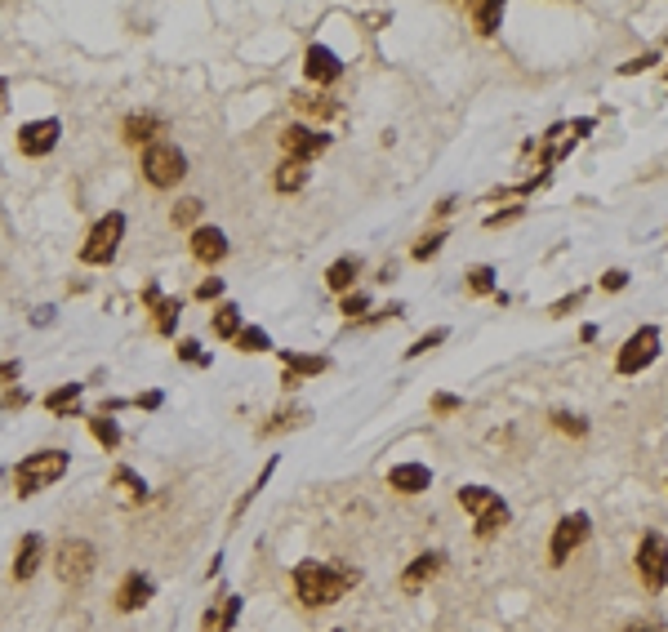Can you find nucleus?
<instances>
[{
    "mask_svg": "<svg viewBox=\"0 0 668 632\" xmlns=\"http://www.w3.org/2000/svg\"><path fill=\"white\" fill-rule=\"evenodd\" d=\"M357 583H362V570L344 565V561H298L294 565V596L303 610H325L334 601H344Z\"/></svg>",
    "mask_w": 668,
    "mask_h": 632,
    "instance_id": "f257e3e1",
    "label": "nucleus"
},
{
    "mask_svg": "<svg viewBox=\"0 0 668 632\" xmlns=\"http://www.w3.org/2000/svg\"><path fill=\"white\" fill-rule=\"evenodd\" d=\"M68 468H72V454H68V450H36V454H28V459L14 468V494H19V499H32V494L50 490L54 481H63Z\"/></svg>",
    "mask_w": 668,
    "mask_h": 632,
    "instance_id": "f03ea898",
    "label": "nucleus"
},
{
    "mask_svg": "<svg viewBox=\"0 0 668 632\" xmlns=\"http://www.w3.org/2000/svg\"><path fill=\"white\" fill-rule=\"evenodd\" d=\"M54 574H59V583H68V588H81V583H90V574L99 570V548L90 543V539H76V534H68V539H59V548H54Z\"/></svg>",
    "mask_w": 668,
    "mask_h": 632,
    "instance_id": "7ed1b4c3",
    "label": "nucleus"
},
{
    "mask_svg": "<svg viewBox=\"0 0 668 632\" xmlns=\"http://www.w3.org/2000/svg\"><path fill=\"white\" fill-rule=\"evenodd\" d=\"M121 241H125V214H121V209H112V214H103V218L90 227V236H85V245H81V263H90V267H107V263L116 258Z\"/></svg>",
    "mask_w": 668,
    "mask_h": 632,
    "instance_id": "20e7f679",
    "label": "nucleus"
},
{
    "mask_svg": "<svg viewBox=\"0 0 668 632\" xmlns=\"http://www.w3.org/2000/svg\"><path fill=\"white\" fill-rule=\"evenodd\" d=\"M183 174H187V156L174 143L156 138L152 147H143V178L152 187H174V183H183Z\"/></svg>",
    "mask_w": 668,
    "mask_h": 632,
    "instance_id": "39448f33",
    "label": "nucleus"
},
{
    "mask_svg": "<svg viewBox=\"0 0 668 632\" xmlns=\"http://www.w3.org/2000/svg\"><path fill=\"white\" fill-rule=\"evenodd\" d=\"M632 565H637V579H641L650 592H659V588L668 583V539H664V534H655V530H650V534H641Z\"/></svg>",
    "mask_w": 668,
    "mask_h": 632,
    "instance_id": "423d86ee",
    "label": "nucleus"
},
{
    "mask_svg": "<svg viewBox=\"0 0 668 632\" xmlns=\"http://www.w3.org/2000/svg\"><path fill=\"white\" fill-rule=\"evenodd\" d=\"M655 357H659V330H655V326H641V330H632V335L624 339V348H619V357H615V370H619V375H641L646 366H655Z\"/></svg>",
    "mask_w": 668,
    "mask_h": 632,
    "instance_id": "0eeeda50",
    "label": "nucleus"
},
{
    "mask_svg": "<svg viewBox=\"0 0 668 632\" xmlns=\"http://www.w3.org/2000/svg\"><path fill=\"white\" fill-rule=\"evenodd\" d=\"M276 138H281L285 161H298V165H307V161H316L321 152H330V134H321V130H312V125H285Z\"/></svg>",
    "mask_w": 668,
    "mask_h": 632,
    "instance_id": "6e6552de",
    "label": "nucleus"
},
{
    "mask_svg": "<svg viewBox=\"0 0 668 632\" xmlns=\"http://www.w3.org/2000/svg\"><path fill=\"white\" fill-rule=\"evenodd\" d=\"M588 512H570V517H561L557 521V530H553V543H548V561L553 565H566L570 557H575V548L588 539Z\"/></svg>",
    "mask_w": 668,
    "mask_h": 632,
    "instance_id": "1a4fd4ad",
    "label": "nucleus"
},
{
    "mask_svg": "<svg viewBox=\"0 0 668 632\" xmlns=\"http://www.w3.org/2000/svg\"><path fill=\"white\" fill-rule=\"evenodd\" d=\"M59 138H63V121L59 116H41V121H28L19 130V152L36 161V156H50L59 147Z\"/></svg>",
    "mask_w": 668,
    "mask_h": 632,
    "instance_id": "9d476101",
    "label": "nucleus"
},
{
    "mask_svg": "<svg viewBox=\"0 0 668 632\" xmlns=\"http://www.w3.org/2000/svg\"><path fill=\"white\" fill-rule=\"evenodd\" d=\"M41 565H45V539H41L36 530H28V534L19 539V548H14V565H10V574H14V583H32Z\"/></svg>",
    "mask_w": 668,
    "mask_h": 632,
    "instance_id": "9b49d317",
    "label": "nucleus"
},
{
    "mask_svg": "<svg viewBox=\"0 0 668 632\" xmlns=\"http://www.w3.org/2000/svg\"><path fill=\"white\" fill-rule=\"evenodd\" d=\"M152 596H156V579L143 574V570H130V574L121 579V588H116V610H121V614H134V610H143Z\"/></svg>",
    "mask_w": 668,
    "mask_h": 632,
    "instance_id": "f8f14e48",
    "label": "nucleus"
},
{
    "mask_svg": "<svg viewBox=\"0 0 668 632\" xmlns=\"http://www.w3.org/2000/svg\"><path fill=\"white\" fill-rule=\"evenodd\" d=\"M303 72H307V81H316V85H334V81L344 76V63H339V54L325 50V45H307Z\"/></svg>",
    "mask_w": 668,
    "mask_h": 632,
    "instance_id": "ddd939ff",
    "label": "nucleus"
},
{
    "mask_svg": "<svg viewBox=\"0 0 668 632\" xmlns=\"http://www.w3.org/2000/svg\"><path fill=\"white\" fill-rule=\"evenodd\" d=\"M187 245H192V258L205 263V267H214V263L227 258V236H223L219 227H196Z\"/></svg>",
    "mask_w": 668,
    "mask_h": 632,
    "instance_id": "4468645a",
    "label": "nucleus"
},
{
    "mask_svg": "<svg viewBox=\"0 0 668 632\" xmlns=\"http://www.w3.org/2000/svg\"><path fill=\"white\" fill-rule=\"evenodd\" d=\"M161 130H165V121H161L156 112H134V116H125V125H121V134H125L130 147H152Z\"/></svg>",
    "mask_w": 668,
    "mask_h": 632,
    "instance_id": "2eb2a0df",
    "label": "nucleus"
},
{
    "mask_svg": "<svg viewBox=\"0 0 668 632\" xmlns=\"http://www.w3.org/2000/svg\"><path fill=\"white\" fill-rule=\"evenodd\" d=\"M388 486L397 494H424L433 486V472H428V463H397V468H388Z\"/></svg>",
    "mask_w": 668,
    "mask_h": 632,
    "instance_id": "dca6fc26",
    "label": "nucleus"
},
{
    "mask_svg": "<svg viewBox=\"0 0 668 632\" xmlns=\"http://www.w3.org/2000/svg\"><path fill=\"white\" fill-rule=\"evenodd\" d=\"M441 565H446V557H441V552H419V557L406 565V574H402V588H406V592H419V588H428V583L441 574Z\"/></svg>",
    "mask_w": 668,
    "mask_h": 632,
    "instance_id": "f3484780",
    "label": "nucleus"
},
{
    "mask_svg": "<svg viewBox=\"0 0 668 632\" xmlns=\"http://www.w3.org/2000/svg\"><path fill=\"white\" fill-rule=\"evenodd\" d=\"M236 619H241V596H236V592H227L219 605H210V610L201 614V632H232V628H236Z\"/></svg>",
    "mask_w": 668,
    "mask_h": 632,
    "instance_id": "a211bd4d",
    "label": "nucleus"
},
{
    "mask_svg": "<svg viewBox=\"0 0 668 632\" xmlns=\"http://www.w3.org/2000/svg\"><path fill=\"white\" fill-rule=\"evenodd\" d=\"M357 276H362V258H357V254H344V258H334V263L325 267V285H330L334 294H348V289L357 285Z\"/></svg>",
    "mask_w": 668,
    "mask_h": 632,
    "instance_id": "6ab92c4d",
    "label": "nucleus"
},
{
    "mask_svg": "<svg viewBox=\"0 0 668 632\" xmlns=\"http://www.w3.org/2000/svg\"><path fill=\"white\" fill-rule=\"evenodd\" d=\"M281 370H290L294 379H312V375H325V370H330V357H307V352L281 348Z\"/></svg>",
    "mask_w": 668,
    "mask_h": 632,
    "instance_id": "aec40b11",
    "label": "nucleus"
},
{
    "mask_svg": "<svg viewBox=\"0 0 668 632\" xmlns=\"http://www.w3.org/2000/svg\"><path fill=\"white\" fill-rule=\"evenodd\" d=\"M81 397H85V383H63V388H54V392H45V410L50 415H59V419H68V415H76L81 410Z\"/></svg>",
    "mask_w": 668,
    "mask_h": 632,
    "instance_id": "412c9836",
    "label": "nucleus"
},
{
    "mask_svg": "<svg viewBox=\"0 0 668 632\" xmlns=\"http://www.w3.org/2000/svg\"><path fill=\"white\" fill-rule=\"evenodd\" d=\"M241 307L236 303H219L214 307V316H210V330H214V339H236L241 335Z\"/></svg>",
    "mask_w": 668,
    "mask_h": 632,
    "instance_id": "4be33fe9",
    "label": "nucleus"
},
{
    "mask_svg": "<svg viewBox=\"0 0 668 632\" xmlns=\"http://www.w3.org/2000/svg\"><path fill=\"white\" fill-rule=\"evenodd\" d=\"M495 503H499V494H495L490 486H464V490H459V508H464V512H473V517L490 512Z\"/></svg>",
    "mask_w": 668,
    "mask_h": 632,
    "instance_id": "5701e85b",
    "label": "nucleus"
},
{
    "mask_svg": "<svg viewBox=\"0 0 668 632\" xmlns=\"http://www.w3.org/2000/svg\"><path fill=\"white\" fill-rule=\"evenodd\" d=\"M468 14H473V28H477L481 36H495L499 23H504V5H499V0H481V5H473Z\"/></svg>",
    "mask_w": 668,
    "mask_h": 632,
    "instance_id": "b1692460",
    "label": "nucleus"
},
{
    "mask_svg": "<svg viewBox=\"0 0 668 632\" xmlns=\"http://www.w3.org/2000/svg\"><path fill=\"white\" fill-rule=\"evenodd\" d=\"M152 312H156V316H152L156 335H165V339H170V335H174V326H179V316H183V298H179V294H174V298H161Z\"/></svg>",
    "mask_w": 668,
    "mask_h": 632,
    "instance_id": "393cba45",
    "label": "nucleus"
},
{
    "mask_svg": "<svg viewBox=\"0 0 668 632\" xmlns=\"http://www.w3.org/2000/svg\"><path fill=\"white\" fill-rule=\"evenodd\" d=\"M303 183H307V165H298V161H281V165H276V174H272V187H276V192H285V196H290V192H298Z\"/></svg>",
    "mask_w": 668,
    "mask_h": 632,
    "instance_id": "a878e982",
    "label": "nucleus"
},
{
    "mask_svg": "<svg viewBox=\"0 0 668 632\" xmlns=\"http://www.w3.org/2000/svg\"><path fill=\"white\" fill-rule=\"evenodd\" d=\"M90 432H94V441H99L107 454L121 446V423H116L112 415H103V410H99V415H90Z\"/></svg>",
    "mask_w": 668,
    "mask_h": 632,
    "instance_id": "bb28decb",
    "label": "nucleus"
},
{
    "mask_svg": "<svg viewBox=\"0 0 668 632\" xmlns=\"http://www.w3.org/2000/svg\"><path fill=\"white\" fill-rule=\"evenodd\" d=\"M290 103H294L303 116H312V121H330L334 112H339V107H334L330 99H321V94H290Z\"/></svg>",
    "mask_w": 668,
    "mask_h": 632,
    "instance_id": "cd10ccee",
    "label": "nucleus"
},
{
    "mask_svg": "<svg viewBox=\"0 0 668 632\" xmlns=\"http://www.w3.org/2000/svg\"><path fill=\"white\" fill-rule=\"evenodd\" d=\"M508 517H513V512H508V503L499 499L490 512H481V517H477V539H495V534L508 525Z\"/></svg>",
    "mask_w": 668,
    "mask_h": 632,
    "instance_id": "c85d7f7f",
    "label": "nucleus"
},
{
    "mask_svg": "<svg viewBox=\"0 0 668 632\" xmlns=\"http://www.w3.org/2000/svg\"><path fill=\"white\" fill-rule=\"evenodd\" d=\"M112 486H116V490H125L130 499H147V481H143L134 468H125V463L112 472Z\"/></svg>",
    "mask_w": 668,
    "mask_h": 632,
    "instance_id": "c756f323",
    "label": "nucleus"
},
{
    "mask_svg": "<svg viewBox=\"0 0 668 632\" xmlns=\"http://www.w3.org/2000/svg\"><path fill=\"white\" fill-rule=\"evenodd\" d=\"M201 209H205V201H201V196H183V201L170 209V223H174V227H192V223L201 218Z\"/></svg>",
    "mask_w": 668,
    "mask_h": 632,
    "instance_id": "7c9ffc66",
    "label": "nucleus"
},
{
    "mask_svg": "<svg viewBox=\"0 0 668 632\" xmlns=\"http://www.w3.org/2000/svg\"><path fill=\"white\" fill-rule=\"evenodd\" d=\"M241 352H267L272 348V339H267V330H258V326H241V335L232 339Z\"/></svg>",
    "mask_w": 668,
    "mask_h": 632,
    "instance_id": "2f4dec72",
    "label": "nucleus"
},
{
    "mask_svg": "<svg viewBox=\"0 0 668 632\" xmlns=\"http://www.w3.org/2000/svg\"><path fill=\"white\" fill-rule=\"evenodd\" d=\"M298 423H307V410H276L272 423H263L258 432H263V437H276L281 428H298Z\"/></svg>",
    "mask_w": 668,
    "mask_h": 632,
    "instance_id": "473e14b6",
    "label": "nucleus"
},
{
    "mask_svg": "<svg viewBox=\"0 0 668 632\" xmlns=\"http://www.w3.org/2000/svg\"><path fill=\"white\" fill-rule=\"evenodd\" d=\"M441 245H446V232H433V236H424L410 254H415V263H428V258H437V254H441Z\"/></svg>",
    "mask_w": 668,
    "mask_h": 632,
    "instance_id": "72a5a7b5",
    "label": "nucleus"
},
{
    "mask_svg": "<svg viewBox=\"0 0 668 632\" xmlns=\"http://www.w3.org/2000/svg\"><path fill=\"white\" fill-rule=\"evenodd\" d=\"M468 289H473V294H495V267H486V263L473 267V272H468Z\"/></svg>",
    "mask_w": 668,
    "mask_h": 632,
    "instance_id": "f704fd0d",
    "label": "nucleus"
},
{
    "mask_svg": "<svg viewBox=\"0 0 668 632\" xmlns=\"http://www.w3.org/2000/svg\"><path fill=\"white\" fill-rule=\"evenodd\" d=\"M446 339H450V330H428L424 339H415V344L406 348V357L415 361V357H424V352H433V348H437V344H446Z\"/></svg>",
    "mask_w": 668,
    "mask_h": 632,
    "instance_id": "c9c22d12",
    "label": "nucleus"
},
{
    "mask_svg": "<svg viewBox=\"0 0 668 632\" xmlns=\"http://www.w3.org/2000/svg\"><path fill=\"white\" fill-rule=\"evenodd\" d=\"M366 307H370V294H344V303H339V312L348 316V321H362Z\"/></svg>",
    "mask_w": 668,
    "mask_h": 632,
    "instance_id": "e433bc0d",
    "label": "nucleus"
},
{
    "mask_svg": "<svg viewBox=\"0 0 668 632\" xmlns=\"http://www.w3.org/2000/svg\"><path fill=\"white\" fill-rule=\"evenodd\" d=\"M553 428H561V432H570V437H584V432H588V423H584L579 415H566V410L553 415Z\"/></svg>",
    "mask_w": 668,
    "mask_h": 632,
    "instance_id": "4c0bfd02",
    "label": "nucleus"
},
{
    "mask_svg": "<svg viewBox=\"0 0 668 632\" xmlns=\"http://www.w3.org/2000/svg\"><path fill=\"white\" fill-rule=\"evenodd\" d=\"M179 361H187V366H210V357L201 352L196 339H183V344H179Z\"/></svg>",
    "mask_w": 668,
    "mask_h": 632,
    "instance_id": "58836bf2",
    "label": "nucleus"
},
{
    "mask_svg": "<svg viewBox=\"0 0 668 632\" xmlns=\"http://www.w3.org/2000/svg\"><path fill=\"white\" fill-rule=\"evenodd\" d=\"M196 298H201V303H214V298H223V276H205V280L196 285Z\"/></svg>",
    "mask_w": 668,
    "mask_h": 632,
    "instance_id": "ea45409f",
    "label": "nucleus"
},
{
    "mask_svg": "<svg viewBox=\"0 0 668 632\" xmlns=\"http://www.w3.org/2000/svg\"><path fill=\"white\" fill-rule=\"evenodd\" d=\"M28 401H32V397H28L19 383H14V388H5V397H0V410H23Z\"/></svg>",
    "mask_w": 668,
    "mask_h": 632,
    "instance_id": "a19ab883",
    "label": "nucleus"
},
{
    "mask_svg": "<svg viewBox=\"0 0 668 632\" xmlns=\"http://www.w3.org/2000/svg\"><path fill=\"white\" fill-rule=\"evenodd\" d=\"M521 214H526L521 205H513V209H499V214H490V218H486V227H508V223H517Z\"/></svg>",
    "mask_w": 668,
    "mask_h": 632,
    "instance_id": "79ce46f5",
    "label": "nucleus"
},
{
    "mask_svg": "<svg viewBox=\"0 0 668 632\" xmlns=\"http://www.w3.org/2000/svg\"><path fill=\"white\" fill-rule=\"evenodd\" d=\"M19 375H23V366H19V361H0V388H14V383H19Z\"/></svg>",
    "mask_w": 668,
    "mask_h": 632,
    "instance_id": "37998d69",
    "label": "nucleus"
},
{
    "mask_svg": "<svg viewBox=\"0 0 668 632\" xmlns=\"http://www.w3.org/2000/svg\"><path fill=\"white\" fill-rule=\"evenodd\" d=\"M459 406H464V401L450 397V392H437V397H433V410H437V415H450V410H459Z\"/></svg>",
    "mask_w": 668,
    "mask_h": 632,
    "instance_id": "c03bdc74",
    "label": "nucleus"
},
{
    "mask_svg": "<svg viewBox=\"0 0 668 632\" xmlns=\"http://www.w3.org/2000/svg\"><path fill=\"white\" fill-rule=\"evenodd\" d=\"M650 63H655V54H641V59H632V63H624V67H619V76H637V72H646Z\"/></svg>",
    "mask_w": 668,
    "mask_h": 632,
    "instance_id": "a18cd8bd",
    "label": "nucleus"
},
{
    "mask_svg": "<svg viewBox=\"0 0 668 632\" xmlns=\"http://www.w3.org/2000/svg\"><path fill=\"white\" fill-rule=\"evenodd\" d=\"M624 285H628V272H619V267L601 276V289H610V294H615V289H624Z\"/></svg>",
    "mask_w": 668,
    "mask_h": 632,
    "instance_id": "49530a36",
    "label": "nucleus"
},
{
    "mask_svg": "<svg viewBox=\"0 0 668 632\" xmlns=\"http://www.w3.org/2000/svg\"><path fill=\"white\" fill-rule=\"evenodd\" d=\"M579 303H584V289H575L570 298H561V303H553V316H566V312H570V307H579Z\"/></svg>",
    "mask_w": 668,
    "mask_h": 632,
    "instance_id": "de8ad7c7",
    "label": "nucleus"
},
{
    "mask_svg": "<svg viewBox=\"0 0 668 632\" xmlns=\"http://www.w3.org/2000/svg\"><path fill=\"white\" fill-rule=\"evenodd\" d=\"M156 303H161V285L147 280V285H143V307H156Z\"/></svg>",
    "mask_w": 668,
    "mask_h": 632,
    "instance_id": "09e8293b",
    "label": "nucleus"
},
{
    "mask_svg": "<svg viewBox=\"0 0 668 632\" xmlns=\"http://www.w3.org/2000/svg\"><path fill=\"white\" fill-rule=\"evenodd\" d=\"M161 401H165L161 392H143V397H139L134 406H139V410H161Z\"/></svg>",
    "mask_w": 668,
    "mask_h": 632,
    "instance_id": "8fccbe9b",
    "label": "nucleus"
},
{
    "mask_svg": "<svg viewBox=\"0 0 668 632\" xmlns=\"http://www.w3.org/2000/svg\"><path fill=\"white\" fill-rule=\"evenodd\" d=\"M298 383H303V379H294V375H290V370H281V388H285V392H294V388H298Z\"/></svg>",
    "mask_w": 668,
    "mask_h": 632,
    "instance_id": "3c124183",
    "label": "nucleus"
},
{
    "mask_svg": "<svg viewBox=\"0 0 668 632\" xmlns=\"http://www.w3.org/2000/svg\"><path fill=\"white\" fill-rule=\"evenodd\" d=\"M5 107H10V85H5V76H0V116H5Z\"/></svg>",
    "mask_w": 668,
    "mask_h": 632,
    "instance_id": "603ef678",
    "label": "nucleus"
},
{
    "mask_svg": "<svg viewBox=\"0 0 668 632\" xmlns=\"http://www.w3.org/2000/svg\"><path fill=\"white\" fill-rule=\"evenodd\" d=\"M628 632H655V623H628Z\"/></svg>",
    "mask_w": 668,
    "mask_h": 632,
    "instance_id": "864d4df0",
    "label": "nucleus"
},
{
    "mask_svg": "<svg viewBox=\"0 0 668 632\" xmlns=\"http://www.w3.org/2000/svg\"><path fill=\"white\" fill-rule=\"evenodd\" d=\"M330 632H344V628H330Z\"/></svg>",
    "mask_w": 668,
    "mask_h": 632,
    "instance_id": "5fc2aeb1",
    "label": "nucleus"
},
{
    "mask_svg": "<svg viewBox=\"0 0 668 632\" xmlns=\"http://www.w3.org/2000/svg\"><path fill=\"white\" fill-rule=\"evenodd\" d=\"M664 76H668V72H664Z\"/></svg>",
    "mask_w": 668,
    "mask_h": 632,
    "instance_id": "6e6d98bb",
    "label": "nucleus"
}]
</instances>
